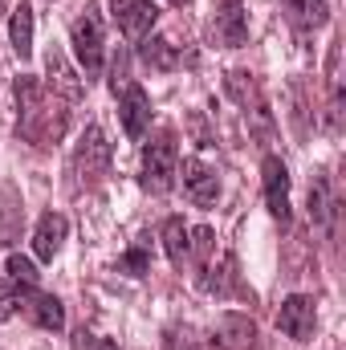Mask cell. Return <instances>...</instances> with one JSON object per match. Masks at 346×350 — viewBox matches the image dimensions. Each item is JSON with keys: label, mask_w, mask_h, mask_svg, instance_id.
Returning <instances> with one entry per match:
<instances>
[{"label": "cell", "mask_w": 346, "mask_h": 350, "mask_svg": "<svg viewBox=\"0 0 346 350\" xmlns=\"http://www.w3.org/2000/svg\"><path fill=\"white\" fill-rule=\"evenodd\" d=\"M12 90H16V135L33 147H53L70 126L66 102L53 90H45V82H37L29 74H21Z\"/></svg>", "instance_id": "1"}, {"label": "cell", "mask_w": 346, "mask_h": 350, "mask_svg": "<svg viewBox=\"0 0 346 350\" xmlns=\"http://www.w3.org/2000/svg\"><path fill=\"white\" fill-rule=\"evenodd\" d=\"M102 41H106L102 37V16H98L94 4H86L82 16L70 25V45H74V57H78V66H82L86 78L102 74V62H106V45Z\"/></svg>", "instance_id": "2"}, {"label": "cell", "mask_w": 346, "mask_h": 350, "mask_svg": "<svg viewBox=\"0 0 346 350\" xmlns=\"http://www.w3.org/2000/svg\"><path fill=\"white\" fill-rule=\"evenodd\" d=\"M110 167V143L102 135V126H86V135L78 139L74 155H70V175H74V187H94Z\"/></svg>", "instance_id": "3"}, {"label": "cell", "mask_w": 346, "mask_h": 350, "mask_svg": "<svg viewBox=\"0 0 346 350\" xmlns=\"http://www.w3.org/2000/svg\"><path fill=\"white\" fill-rule=\"evenodd\" d=\"M175 172H179L175 135H172V131H163L155 143H147V147H143V175H139V183H143L151 196H163V191H172Z\"/></svg>", "instance_id": "4"}, {"label": "cell", "mask_w": 346, "mask_h": 350, "mask_svg": "<svg viewBox=\"0 0 346 350\" xmlns=\"http://www.w3.org/2000/svg\"><path fill=\"white\" fill-rule=\"evenodd\" d=\"M110 21L118 25V33H122V37L143 41V37L155 29L159 8H155L151 0H110Z\"/></svg>", "instance_id": "5"}, {"label": "cell", "mask_w": 346, "mask_h": 350, "mask_svg": "<svg viewBox=\"0 0 346 350\" xmlns=\"http://www.w3.org/2000/svg\"><path fill=\"white\" fill-rule=\"evenodd\" d=\"M212 41L224 49H241L249 41V12L245 0H220L216 16H212Z\"/></svg>", "instance_id": "6"}, {"label": "cell", "mask_w": 346, "mask_h": 350, "mask_svg": "<svg viewBox=\"0 0 346 350\" xmlns=\"http://www.w3.org/2000/svg\"><path fill=\"white\" fill-rule=\"evenodd\" d=\"M314 297H306V293H293V297H285L281 301V314H277V330L285 334V338H293V342H306L310 334H314Z\"/></svg>", "instance_id": "7"}, {"label": "cell", "mask_w": 346, "mask_h": 350, "mask_svg": "<svg viewBox=\"0 0 346 350\" xmlns=\"http://www.w3.org/2000/svg\"><path fill=\"white\" fill-rule=\"evenodd\" d=\"M261 175H265V204H269L273 220L285 228L289 224V172H285V163L277 155H269L261 163Z\"/></svg>", "instance_id": "8"}, {"label": "cell", "mask_w": 346, "mask_h": 350, "mask_svg": "<svg viewBox=\"0 0 346 350\" xmlns=\"http://www.w3.org/2000/svg\"><path fill=\"white\" fill-rule=\"evenodd\" d=\"M183 191H187V200L191 204H200V208H212L216 200H220V179H216V167H208L204 159H183Z\"/></svg>", "instance_id": "9"}, {"label": "cell", "mask_w": 346, "mask_h": 350, "mask_svg": "<svg viewBox=\"0 0 346 350\" xmlns=\"http://www.w3.org/2000/svg\"><path fill=\"white\" fill-rule=\"evenodd\" d=\"M118 118H122V131L131 139H143V131L151 126V98H147V90L127 82L122 98H118Z\"/></svg>", "instance_id": "10"}, {"label": "cell", "mask_w": 346, "mask_h": 350, "mask_svg": "<svg viewBox=\"0 0 346 350\" xmlns=\"http://www.w3.org/2000/svg\"><path fill=\"white\" fill-rule=\"evenodd\" d=\"M45 74H49V78H45V90H53V94L66 98V102H78V98L86 94V86L78 82V74L70 70V62H66V53H62L57 45L45 53Z\"/></svg>", "instance_id": "11"}, {"label": "cell", "mask_w": 346, "mask_h": 350, "mask_svg": "<svg viewBox=\"0 0 346 350\" xmlns=\"http://www.w3.org/2000/svg\"><path fill=\"white\" fill-rule=\"evenodd\" d=\"M66 232H70V220L62 212H45L37 220V232H33V253L41 261H53L62 253V245H66Z\"/></svg>", "instance_id": "12"}, {"label": "cell", "mask_w": 346, "mask_h": 350, "mask_svg": "<svg viewBox=\"0 0 346 350\" xmlns=\"http://www.w3.org/2000/svg\"><path fill=\"white\" fill-rule=\"evenodd\" d=\"M29 297V318L41 326V330H66V306L53 297V293H41V289H21Z\"/></svg>", "instance_id": "13"}, {"label": "cell", "mask_w": 346, "mask_h": 350, "mask_svg": "<svg viewBox=\"0 0 346 350\" xmlns=\"http://www.w3.org/2000/svg\"><path fill=\"white\" fill-rule=\"evenodd\" d=\"M281 8H285L289 25L297 33H314V29H322L330 21V4L326 0H281Z\"/></svg>", "instance_id": "14"}, {"label": "cell", "mask_w": 346, "mask_h": 350, "mask_svg": "<svg viewBox=\"0 0 346 350\" xmlns=\"http://www.w3.org/2000/svg\"><path fill=\"white\" fill-rule=\"evenodd\" d=\"M253 338H257V330H253V322L241 318V314H224L220 326L212 330V347H224V350L253 347Z\"/></svg>", "instance_id": "15"}, {"label": "cell", "mask_w": 346, "mask_h": 350, "mask_svg": "<svg viewBox=\"0 0 346 350\" xmlns=\"http://www.w3.org/2000/svg\"><path fill=\"white\" fill-rule=\"evenodd\" d=\"M8 37H12L16 57H21V62H29V57H33V8H29V4H16V8H12Z\"/></svg>", "instance_id": "16"}, {"label": "cell", "mask_w": 346, "mask_h": 350, "mask_svg": "<svg viewBox=\"0 0 346 350\" xmlns=\"http://www.w3.org/2000/svg\"><path fill=\"white\" fill-rule=\"evenodd\" d=\"M21 224H25V212H21L16 191L0 187V245H12L21 237Z\"/></svg>", "instance_id": "17"}, {"label": "cell", "mask_w": 346, "mask_h": 350, "mask_svg": "<svg viewBox=\"0 0 346 350\" xmlns=\"http://www.w3.org/2000/svg\"><path fill=\"white\" fill-rule=\"evenodd\" d=\"M310 216H314V224H330V216H334V196H330V175L326 172H314V183H310Z\"/></svg>", "instance_id": "18"}, {"label": "cell", "mask_w": 346, "mask_h": 350, "mask_svg": "<svg viewBox=\"0 0 346 350\" xmlns=\"http://www.w3.org/2000/svg\"><path fill=\"white\" fill-rule=\"evenodd\" d=\"M163 253H168V261H172L175 269L187 265V224H183L179 216H168V220H163Z\"/></svg>", "instance_id": "19"}, {"label": "cell", "mask_w": 346, "mask_h": 350, "mask_svg": "<svg viewBox=\"0 0 346 350\" xmlns=\"http://www.w3.org/2000/svg\"><path fill=\"white\" fill-rule=\"evenodd\" d=\"M139 53H143V62H147L151 70H175V66H179V53H175V45L168 37H147Z\"/></svg>", "instance_id": "20"}, {"label": "cell", "mask_w": 346, "mask_h": 350, "mask_svg": "<svg viewBox=\"0 0 346 350\" xmlns=\"http://www.w3.org/2000/svg\"><path fill=\"white\" fill-rule=\"evenodd\" d=\"M212 249H216V237H212V228H187V261H200L204 269H208Z\"/></svg>", "instance_id": "21"}, {"label": "cell", "mask_w": 346, "mask_h": 350, "mask_svg": "<svg viewBox=\"0 0 346 350\" xmlns=\"http://www.w3.org/2000/svg\"><path fill=\"white\" fill-rule=\"evenodd\" d=\"M37 265L29 261V257H21V253H12L8 257V281L12 285H21V289H37Z\"/></svg>", "instance_id": "22"}, {"label": "cell", "mask_w": 346, "mask_h": 350, "mask_svg": "<svg viewBox=\"0 0 346 350\" xmlns=\"http://www.w3.org/2000/svg\"><path fill=\"white\" fill-rule=\"evenodd\" d=\"M151 269V261H147V249L139 245V249H131L127 257H118V273H131V277H143Z\"/></svg>", "instance_id": "23"}, {"label": "cell", "mask_w": 346, "mask_h": 350, "mask_svg": "<svg viewBox=\"0 0 346 350\" xmlns=\"http://www.w3.org/2000/svg\"><path fill=\"white\" fill-rule=\"evenodd\" d=\"M163 350H200V342H196V334L187 326H172L163 334Z\"/></svg>", "instance_id": "24"}, {"label": "cell", "mask_w": 346, "mask_h": 350, "mask_svg": "<svg viewBox=\"0 0 346 350\" xmlns=\"http://www.w3.org/2000/svg\"><path fill=\"white\" fill-rule=\"evenodd\" d=\"M74 350H118V342L114 338H102L94 330H78L74 334Z\"/></svg>", "instance_id": "25"}, {"label": "cell", "mask_w": 346, "mask_h": 350, "mask_svg": "<svg viewBox=\"0 0 346 350\" xmlns=\"http://www.w3.org/2000/svg\"><path fill=\"white\" fill-rule=\"evenodd\" d=\"M16 301H21V293H16V285L0 277V322H8V318L16 314Z\"/></svg>", "instance_id": "26"}, {"label": "cell", "mask_w": 346, "mask_h": 350, "mask_svg": "<svg viewBox=\"0 0 346 350\" xmlns=\"http://www.w3.org/2000/svg\"><path fill=\"white\" fill-rule=\"evenodd\" d=\"M172 4H191V0H172Z\"/></svg>", "instance_id": "27"}]
</instances>
